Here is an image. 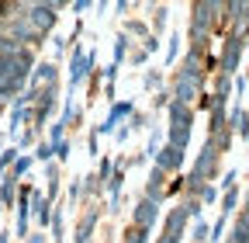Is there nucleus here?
<instances>
[{"mask_svg": "<svg viewBox=\"0 0 249 243\" xmlns=\"http://www.w3.org/2000/svg\"><path fill=\"white\" fill-rule=\"evenodd\" d=\"M187 142H191V122L187 125H170L166 129V146H177L187 153Z\"/></svg>", "mask_w": 249, "mask_h": 243, "instance_id": "nucleus-13", "label": "nucleus"}, {"mask_svg": "<svg viewBox=\"0 0 249 243\" xmlns=\"http://www.w3.org/2000/svg\"><path fill=\"white\" fill-rule=\"evenodd\" d=\"M156 243H166V240H163V236H160V240H156Z\"/></svg>", "mask_w": 249, "mask_h": 243, "instance_id": "nucleus-34", "label": "nucleus"}, {"mask_svg": "<svg viewBox=\"0 0 249 243\" xmlns=\"http://www.w3.org/2000/svg\"><path fill=\"white\" fill-rule=\"evenodd\" d=\"M187 223H191V216H187V208H183V205H177V208L170 212V219H166L163 240H166V243H180V240H183V233H187Z\"/></svg>", "mask_w": 249, "mask_h": 243, "instance_id": "nucleus-5", "label": "nucleus"}, {"mask_svg": "<svg viewBox=\"0 0 249 243\" xmlns=\"http://www.w3.org/2000/svg\"><path fill=\"white\" fill-rule=\"evenodd\" d=\"M35 160H38V163H52V160H55V157H52V142H38Z\"/></svg>", "mask_w": 249, "mask_h": 243, "instance_id": "nucleus-23", "label": "nucleus"}, {"mask_svg": "<svg viewBox=\"0 0 249 243\" xmlns=\"http://www.w3.org/2000/svg\"><path fill=\"white\" fill-rule=\"evenodd\" d=\"M18 157H21V149H18V146H7L4 153H0V177H4V174L14 167V160H18Z\"/></svg>", "mask_w": 249, "mask_h": 243, "instance_id": "nucleus-20", "label": "nucleus"}, {"mask_svg": "<svg viewBox=\"0 0 249 243\" xmlns=\"http://www.w3.org/2000/svg\"><path fill=\"white\" fill-rule=\"evenodd\" d=\"M177 52H180V39L173 35V39H170V49H166V70L177 63Z\"/></svg>", "mask_w": 249, "mask_h": 243, "instance_id": "nucleus-27", "label": "nucleus"}, {"mask_svg": "<svg viewBox=\"0 0 249 243\" xmlns=\"http://www.w3.org/2000/svg\"><path fill=\"white\" fill-rule=\"evenodd\" d=\"M0 243H11V240H7V229H4V233H0Z\"/></svg>", "mask_w": 249, "mask_h": 243, "instance_id": "nucleus-33", "label": "nucleus"}, {"mask_svg": "<svg viewBox=\"0 0 249 243\" xmlns=\"http://www.w3.org/2000/svg\"><path fill=\"white\" fill-rule=\"evenodd\" d=\"M235 205H239V184H235V188H229V191L222 195V216H225V219L235 212Z\"/></svg>", "mask_w": 249, "mask_h": 243, "instance_id": "nucleus-18", "label": "nucleus"}, {"mask_svg": "<svg viewBox=\"0 0 249 243\" xmlns=\"http://www.w3.org/2000/svg\"><path fill=\"white\" fill-rule=\"evenodd\" d=\"M201 94V87L197 83H191V80H180V77H173V101H180V104H191L194 98Z\"/></svg>", "mask_w": 249, "mask_h": 243, "instance_id": "nucleus-11", "label": "nucleus"}, {"mask_svg": "<svg viewBox=\"0 0 249 243\" xmlns=\"http://www.w3.org/2000/svg\"><path fill=\"white\" fill-rule=\"evenodd\" d=\"M201 66H204V56L187 49V56L180 59V70H177L173 77H180V80H191V83H197V87H201V83H204V70H201Z\"/></svg>", "mask_w": 249, "mask_h": 243, "instance_id": "nucleus-4", "label": "nucleus"}, {"mask_svg": "<svg viewBox=\"0 0 249 243\" xmlns=\"http://www.w3.org/2000/svg\"><path fill=\"white\" fill-rule=\"evenodd\" d=\"M55 70H59L55 63H38V66H35V77H31L28 87H31V90H42V87L55 83Z\"/></svg>", "mask_w": 249, "mask_h": 243, "instance_id": "nucleus-12", "label": "nucleus"}, {"mask_svg": "<svg viewBox=\"0 0 249 243\" xmlns=\"http://www.w3.org/2000/svg\"><path fill=\"white\" fill-rule=\"evenodd\" d=\"M128 49H132V39H128V35H118V42H114V59H111V66H121V59L128 56Z\"/></svg>", "mask_w": 249, "mask_h": 243, "instance_id": "nucleus-19", "label": "nucleus"}, {"mask_svg": "<svg viewBox=\"0 0 249 243\" xmlns=\"http://www.w3.org/2000/svg\"><path fill=\"white\" fill-rule=\"evenodd\" d=\"M24 243H49V236H45V233H31Z\"/></svg>", "mask_w": 249, "mask_h": 243, "instance_id": "nucleus-31", "label": "nucleus"}, {"mask_svg": "<svg viewBox=\"0 0 249 243\" xmlns=\"http://www.w3.org/2000/svg\"><path fill=\"white\" fill-rule=\"evenodd\" d=\"M225 243H249V212L246 208L235 216V226H232V233H229Z\"/></svg>", "mask_w": 249, "mask_h": 243, "instance_id": "nucleus-15", "label": "nucleus"}, {"mask_svg": "<svg viewBox=\"0 0 249 243\" xmlns=\"http://www.w3.org/2000/svg\"><path fill=\"white\" fill-rule=\"evenodd\" d=\"M97 219H101V208H87L80 216V226H76V243H90L93 229H97Z\"/></svg>", "mask_w": 249, "mask_h": 243, "instance_id": "nucleus-10", "label": "nucleus"}, {"mask_svg": "<svg viewBox=\"0 0 249 243\" xmlns=\"http://www.w3.org/2000/svg\"><path fill=\"white\" fill-rule=\"evenodd\" d=\"M83 73H93V52L90 49L83 52V45H76L73 59H70V90H76L83 83Z\"/></svg>", "mask_w": 249, "mask_h": 243, "instance_id": "nucleus-3", "label": "nucleus"}, {"mask_svg": "<svg viewBox=\"0 0 249 243\" xmlns=\"http://www.w3.org/2000/svg\"><path fill=\"white\" fill-rule=\"evenodd\" d=\"M225 223H229L225 216H218V223L211 226V240H208V243H222V233H225Z\"/></svg>", "mask_w": 249, "mask_h": 243, "instance_id": "nucleus-24", "label": "nucleus"}, {"mask_svg": "<svg viewBox=\"0 0 249 243\" xmlns=\"http://www.w3.org/2000/svg\"><path fill=\"white\" fill-rule=\"evenodd\" d=\"M152 167H160L163 174H177L180 167H183V149H177V146H160V153L152 157Z\"/></svg>", "mask_w": 249, "mask_h": 243, "instance_id": "nucleus-6", "label": "nucleus"}, {"mask_svg": "<svg viewBox=\"0 0 249 243\" xmlns=\"http://www.w3.org/2000/svg\"><path fill=\"white\" fill-rule=\"evenodd\" d=\"M124 35H142V39H149V28H145V21H128V24H124Z\"/></svg>", "mask_w": 249, "mask_h": 243, "instance_id": "nucleus-22", "label": "nucleus"}, {"mask_svg": "<svg viewBox=\"0 0 249 243\" xmlns=\"http://www.w3.org/2000/svg\"><path fill=\"white\" fill-rule=\"evenodd\" d=\"M156 49H160V39H156V35H149V39H145V45H142V52H145V56H152Z\"/></svg>", "mask_w": 249, "mask_h": 243, "instance_id": "nucleus-28", "label": "nucleus"}, {"mask_svg": "<svg viewBox=\"0 0 249 243\" xmlns=\"http://www.w3.org/2000/svg\"><path fill=\"white\" fill-rule=\"evenodd\" d=\"M163 188H166V174H163L160 167H152V170H149V181H145V188H142V198H149V202L160 205L163 195H166Z\"/></svg>", "mask_w": 249, "mask_h": 243, "instance_id": "nucleus-9", "label": "nucleus"}, {"mask_svg": "<svg viewBox=\"0 0 249 243\" xmlns=\"http://www.w3.org/2000/svg\"><path fill=\"white\" fill-rule=\"evenodd\" d=\"M214 198H218V188H214V184H204V188H201V195H197V202H201V205H211Z\"/></svg>", "mask_w": 249, "mask_h": 243, "instance_id": "nucleus-25", "label": "nucleus"}, {"mask_svg": "<svg viewBox=\"0 0 249 243\" xmlns=\"http://www.w3.org/2000/svg\"><path fill=\"white\" fill-rule=\"evenodd\" d=\"M52 157H55L59 163H62V160H70V142H66V139L55 142V146H52Z\"/></svg>", "mask_w": 249, "mask_h": 243, "instance_id": "nucleus-26", "label": "nucleus"}, {"mask_svg": "<svg viewBox=\"0 0 249 243\" xmlns=\"http://www.w3.org/2000/svg\"><path fill=\"white\" fill-rule=\"evenodd\" d=\"M132 115H135V104H132V101H118V104L107 111V118H104V125L97 129V136H111L114 125H121V122H124V118H132Z\"/></svg>", "mask_w": 249, "mask_h": 243, "instance_id": "nucleus-8", "label": "nucleus"}, {"mask_svg": "<svg viewBox=\"0 0 249 243\" xmlns=\"http://www.w3.org/2000/svg\"><path fill=\"white\" fill-rule=\"evenodd\" d=\"M191 240H194V243H208V240H211V226H208L204 219H197V226H194Z\"/></svg>", "mask_w": 249, "mask_h": 243, "instance_id": "nucleus-21", "label": "nucleus"}, {"mask_svg": "<svg viewBox=\"0 0 249 243\" xmlns=\"http://www.w3.org/2000/svg\"><path fill=\"white\" fill-rule=\"evenodd\" d=\"M152 24H156V32H163V24H166V11H163V7L156 11V21H152Z\"/></svg>", "mask_w": 249, "mask_h": 243, "instance_id": "nucleus-30", "label": "nucleus"}, {"mask_svg": "<svg viewBox=\"0 0 249 243\" xmlns=\"http://www.w3.org/2000/svg\"><path fill=\"white\" fill-rule=\"evenodd\" d=\"M156 219H160V205L149 202V198H139V202H135V212H132V223L149 233V229L156 226Z\"/></svg>", "mask_w": 249, "mask_h": 243, "instance_id": "nucleus-7", "label": "nucleus"}, {"mask_svg": "<svg viewBox=\"0 0 249 243\" xmlns=\"http://www.w3.org/2000/svg\"><path fill=\"white\" fill-rule=\"evenodd\" d=\"M160 80H163V73H156V70L145 73V87H149V90H152V87H160Z\"/></svg>", "mask_w": 249, "mask_h": 243, "instance_id": "nucleus-29", "label": "nucleus"}, {"mask_svg": "<svg viewBox=\"0 0 249 243\" xmlns=\"http://www.w3.org/2000/svg\"><path fill=\"white\" fill-rule=\"evenodd\" d=\"M31 167H35V157H24V153H21V157H18V160H14V167H11V170H7V174H11V177H14V181H21V177H24V174H28V170H31Z\"/></svg>", "mask_w": 249, "mask_h": 243, "instance_id": "nucleus-17", "label": "nucleus"}, {"mask_svg": "<svg viewBox=\"0 0 249 243\" xmlns=\"http://www.w3.org/2000/svg\"><path fill=\"white\" fill-rule=\"evenodd\" d=\"M166 111H170V125H187V122H194L191 104H180V101H173V98H170Z\"/></svg>", "mask_w": 249, "mask_h": 243, "instance_id": "nucleus-14", "label": "nucleus"}, {"mask_svg": "<svg viewBox=\"0 0 249 243\" xmlns=\"http://www.w3.org/2000/svg\"><path fill=\"white\" fill-rule=\"evenodd\" d=\"M18 181L11 177V174H4V184H0V205L4 208H11V205H18Z\"/></svg>", "mask_w": 249, "mask_h": 243, "instance_id": "nucleus-16", "label": "nucleus"}, {"mask_svg": "<svg viewBox=\"0 0 249 243\" xmlns=\"http://www.w3.org/2000/svg\"><path fill=\"white\" fill-rule=\"evenodd\" d=\"M242 49H246V39L235 35V32H229L225 35V49H222V63H218V73H222V77H235L239 59H242Z\"/></svg>", "mask_w": 249, "mask_h": 243, "instance_id": "nucleus-2", "label": "nucleus"}, {"mask_svg": "<svg viewBox=\"0 0 249 243\" xmlns=\"http://www.w3.org/2000/svg\"><path fill=\"white\" fill-rule=\"evenodd\" d=\"M145 59H149V56H145L142 49H139V52H132V63H139V66H142V63H145Z\"/></svg>", "mask_w": 249, "mask_h": 243, "instance_id": "nucleus-32", "label": "nucleus"}, {"mask_svg": "<svg viewBox=\"0 0 249 243\" xmlns=\"http://www.w3.org/2000/svg\"><path fill=\"white\" fill-rule=\"evenodd\" d=\"M59 7H62V4H24V7H21V18L45 39V35L52 32V24L59 21Z\"/></svg>", "mask_w": 249, "mask_h": 243, "instance_id": "nucleus-1", "label": "nucleus"}]
</instances>
